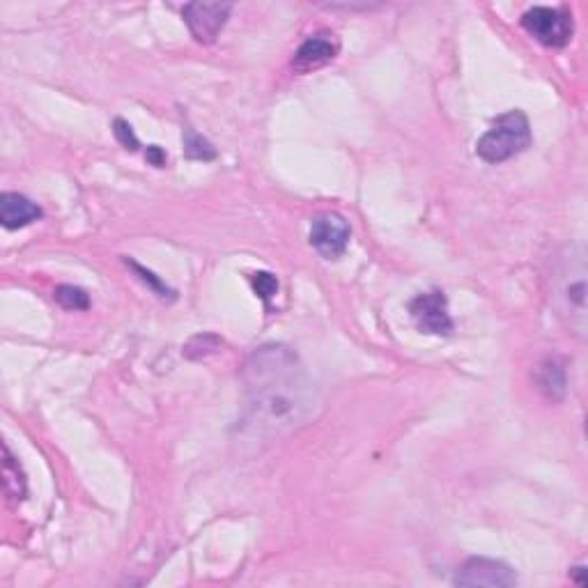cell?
<instances>
[{
  "label": "cell",
  "instance_id": "cell-1",
  "mask_svg": "<svg viewBox=\"0 0 588 588\" xmlns=\"http://www.w3.org/2000/svg\"><path fill=\"white\" fill-rule=\"evenodd\" d=\"M244 430L258 439L290 435L311 423L320 407L317 389L297 352L265 345L244 363Z\"/></svg>",
  "mask_w": 588,
  "mask_h": 588
},
{
  "label": "cell",
  "instance_id": "cell-17",
  "mask_svg": "<svg viewBox=\"0 0 588 588\" xmlns=\"http://www.w3.org/2000/svg\"><path fill=\"white\" fill-rule=\"evenodd\" d=\"M113 131H115V138H118V141L127 147V150H131V152H136L138 147H141V143H138V138H136V134L134 131H131V127H129V122H125L122 118H118L113 122Z\"/></svg>",
  "mask_w": 588,
  "mask_h": 588
},
{
  "label": "cell",
  "instance_id": "cell-9",
  "mask_svg": "<svg viewBox=\"0 0 588 588\" xmlns=\"http://www.w3.org/2000/svg\"><path fill=\"white\" fill-rule=\"evenodd\" d=\"M338 49H340V44L336 40V35H331V33L313 35L299 46L297 53H294L292 67L301 74L313 72V69L329 65L331 60L338 56Z\"/></svg>",
  "mask_w": 588,
  "mask_h": 588
},
{
  "label": "cell",
  "instance_id": "cell-10",
  "mask_svg": "<svg viewBox=\"0 0 588 588\" xmlns=\"http://www.w3.org/2000/svg\"><path fill=\"white\" fill-rule=\"evenodd\" d=\"M37 219H42V210L30 198L12 191H5L0 196V223L5 230L26 228Z\"/></svg>",
  "mask_w": 588,
  "mask_h": 588
},
{
  "label": "cell",
  "instance_id": "cell-8",
  "mask_svg": "<svg viewBox=\"0 0 588 588\" xmlns=\"http://www.w3.org/2000/svg\"><path fill=\"white\" fill-rule=\"evenodd\" d=\"M455 586H490V588H508L517 584L515 570L504 561L494 559H469L458 570V575L453 579Z\"/></svg>",
  "mask_w": 588,
  "mask_h": 588
},
{
  "label": "cell",
  "instance_id": "cell-13",
  "mask_svg": "<svg viewBox=\"0 0 588 588\" xmlns=\"http://www.w3.org/2000/svg\"><path fill=\"white\" fill-rule=\"evenodd\" d=\"M53 297H56L58 304L67 308V311H85V308H90L88 292L76 288V285H60Z\"/></svg>",
  "mask_w": 588,
  "mask_h": 588
},
{
  "label": "cell",
  "instance_id": "cell-14",
  "mask_svg": "<svg viewBox=\"0 0 588 588\" xmlns=\"http://www.w3.org/2000/svg\"><path fill=\"white\" fill-rule=\"evenodd\" d=\"M184 154H187L189 159L210 161L216 157V150L210 141H205V138L198 136L193 129H184Z\"/></svg>",
  "mask_w": 588,
  "mask_h": 588
},
{
  "label": "cell",
  "instance_id": "cell-2",
  "mask_svg": "<svg viewBox=\"0 0 588 588\" xmlns=\"http://www.w3.org/2000/svg\"><path fill=\"white\" fill-rule=\"evenodd\" d=\"M556 304L579 336L586 334V255L584 249H570L556 269Z\"/></svg>",
  "mask_w": 588,
  "mask_h": 588
},
{
  "label": "cell",
  "instance_id": "cell-12",
  "mask_svg": "<svg viewBox=\"0 0 588 588\" xmlns=\"http://www.w3.org/2000/svg\"><path fill=\"white\" fill-rule=\"evenodd\" d=\"M538 384L549 398H561L563 393H566V370H563L561 363H556L554 359L547 361L540 366Z\"/></svg>",
  "mask_w": 588,
  "mask_h": 588
},
{
  "label": "cell",
  "instance_id": "cell-4",
  "mask_svg": "<svg viewBox=\"0 0 588 588\" xmlns=\"http://www.w3.org/2000/svg\"><path fill=\"white\" fill-rule=\"evenodd\" d=\"M522 26L533 40L549 49H563L575 33L572 14L563 7H531L524 12Z\"/></svg>",
  "mask_w": 588,
  "mask_h": 588
},
{
  "label": "cell",
  "instance_id": "cell-5",
  "mask_svg": "<svg viewBox=\"0 0 588 588\" xmlns=\"http://www.w3.org/2000/svg\"><path fill=\"white\" fill-rule=\"evenodd\" d=\"M409 315H412L414 324L423 334L448 336L453 331V320L451 313H448V299L441 290L419 294L409 304Z\"/></svg>",
  "mask_w": 588,
  "mask_h": 588
},
{
  "label": "cell",
  "instance_id": "cell-7",
  "mask_svg": "<svg viewBox=\"0 0 588 588\" xmlns=\"http://www.w3.org/2000/svg\"><path fill=\"white\" fill-rule=\"evenodd\" d=\"M350 223L345 221V216L336 212L320 214L313 219L311 226V244L313 249L327 260H336L345 253L347 244H350Z\"/></svg>",
  "mask_w": 588,
  "mask_h": 588
},
{
  "label": "cell",
  "instance_id": "cell-15",
  "mask_svg": "<svg viewBox=\"0 0 588 588\" xmlns=\"http://www.w3.org/2000/svg\"><path fill=\"white\" fill-rule=\"evenodd\" d=\"M125 262H127V267L134 269V272L138 274V278H141V281H143L145 285H150V288H152L154 292H157L161 299H166V297H168V299H173V294H175V292L170 290L168 285H166L164 281H161L159 276H154L152 272H147L145 267H141V265H138V262H134V260H129V258H127Z\"/></svg>",
  "mask_w": 588,
  "mask_h": 588
},
{
  "label": "cell",
  "instance_id": "cell-11",
  "mask_svg": "<svg viewBox=\"0 0 588 588\" xmlns=\"http://www.w3.org/2000/svg\"><path fill=\"white\" fill-rule=\"evenodd\" d=\"M3 485H5V494L10 497L14 504H21L26 499V476L19 467V462L14 460V455L10 453V448L5 446V460H3Z\"/></svg>",
  "mask_w": 588,
  "mask_h": 588
},
{
  "label": "cell",
  "instance_id": "cell-6",
  "mask_svg": "<svg viewBox=\"0 0 588 588\" xmlns=\"http://www.w3.org/2000/svg\"><path fill=\"white\" fill-rule=\"evenodd\" d=\"M230 3H189L182 7V17L191 35L200 44H212L230 19Z\"/></svg>",
  "mask_w": 588,
  "mask_h": 588
},
{
  "label": "cell",
  "instance_id": "cell-18",
  "mask_svg": "<svg viewBox=\"0 0 588 588\" xmlns=\"http://www.w3.org/2000/svg\"><path fill=\"white\" fill-rule=\"evenodd\" d=\"M145 159L150 161L152 166H157V168H164V166H166V161H168L166 152L161 150L159 145H150V147H147V152H145Z\"/></svg>",
  "mask_w": 588,
  "mask_h": 588
},
{
  "label": "cell",
  "instance_id": "cell-16",
  "mask_svg": "<svg viewBox=\"0 0 588 588\" xmlns=\"http://www.w3.org/2000/svg\"><path fill=\"white\" fill-rule=\"evenodd\" d=\"M251 285H253L255 294H258L262 301H272L276 297V292H278L276 276L269 274V272L251 274Z\"/></svg>",
  "mask_w": 588,
  "mask_h": 588
},
{
  "label": "cell",
  "instance_id": "cell-3",
  "mask_svg": "<svg viewBox=\"0 0 588 588\" xmlns=\"http://www.w3.org/2000/svg\"><path fill=\"white\" fill-rule=\"evenodd\" d=\"M531 145V125L522 111H508L492 122L478 138L476 154L487 164H501L522 154Z\"/></svg>",
  "mask_w": 588,
  "mask_h": 588
}]
</instances>
